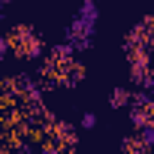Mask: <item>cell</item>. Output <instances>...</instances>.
<instances>
[{"instance_id":"obj_1","label":"cell","mask_w":154,"mask_h":154,"mask_svg":"<svg viewBox=\"0 0 154 154\" xmlns=\"http://www.w3.org/2000/svg\"><path fill=\"white\" fill-rule=\"evenodd\" d=\"M127 100H130V94H127V91H121V88L112 94V106H124Z\"/></svg>"}]
</instances>
